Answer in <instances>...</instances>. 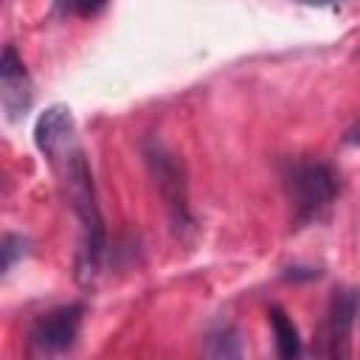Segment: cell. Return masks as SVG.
Wrapping results in <instances>:
<instances>
[{
    "label": "cell",
    "mask_w": 360,
    "mask_h": 360,
    "mask_svg": "<svg viewBox=\"0 0 360 360\" xmlns=\"http://www.w3.org/2000/svg\"><path fill=\"white\" fill-rule=\"evenodd\" d=\"M343 141L346 143H352V146H360V118L346 129V135H343Z\"/></svg>",
    "instance_id": "cell-11"
},
{
    "label": "cell",
    "mask_w": 360,
    "mask_h": 360,
    "mask_svg": "<svg viewBox=\"0 0 360 360\" xmlns=\"http://www.w3.org/2000/svg\"><path fill=\"white\" fill-rule=\"evenodd\" d=\"M270 326H273V335H276V349L281 357H298L301 354V338H298V329L295 323L287 318V312L281 307H270Z\"/></svg>",
    "instance_id": "cell-7"
},
{
    "label": "cell",
    "mask_w": 360,
    "mask_h": 360,
    "mask_svg": "<svg viewBox=\"0 0 360 360\" xmlns=\"http://www.w3.org/2000/svg\"><path fill=\"white\" fill-rule=\"evenodd\" d=\"M304 6H332V3H340V0H298Z\"/></svg>",
    "instance_id": "cell-12"
},
{
    "label": "cell",
    "mask_w": 360,
    "mask_h": 360,
    "mask_svg": "<svg viewBox=\"0 0 360 360\" xmlns=\"http://www.w3.org/2000/svg\"><path fill=\"white\" fill-rule=\"evenodd\" d=\"M143 158H146V166L155 177V186L166 202V211H169V222H172V231L177 236H183L186 231L194 228V219H191V211H188V197H186V174H183V166L180 160L155 138H149L143 143Z\"/></svg>",
    "instance_id": "cell-3"
},
{
    "label": "cell",
    "mask_w": 360,
    "mask_h": 360,
    "mask_svg": "<svg viewBox=\"0 0 360 360\" xmlns=\"http://www.w3.org/2000/svg\"><path fill=\"white\" fill-rule=\"evenodd\" d=\"M20 253H25V239L14 236V233H6V239H3V270L6 273L11 270V264H14V259Z\"/></svg>",
    "instance_id": "cell-10"
},
{
    "label": "cell",
    "mask_w": 360,
    "mask_h": 360,
    "mask_svg": "<svg viewBox=\"0 0 360 360\" xmlns=\"http://www.w3.org/2000/svg\"><path fill=\"white\" fill-rule=\"evenodd\" d=\"M281 186L298 228L321 222L340 194V177L332 163L321 158H295L284 163Z\"/></svg>",
    "instance_id": "cell-2"
},
{
    "label": "cell",
    "mask_w": 360,
    "mask_h": 360,
    "mask_svg": "<svg viewBox=\"0 0 360 360\" xmlns=\"http://www.w3.org/2000/svg\"><path fill=\"white\" fill-rule=\"evenodd\" d=\"M0 104L8 121H20L34 104V84L14 45H6L0 56Z\"/></svg>",
    "instance_id": "cell-6"
},
{
    "label": "cell",
    "mask_w": 360,
    "mask_h": 360,
    "mask_svg": "<svg viewBox=\"0 0 360 360\" xmlns=\"http://www.w3.org/2000/svg\"><path fill=\"white\" fill-rule=\"evenodd\" d=\"M107 0H53V8L59 14H73V17H90L96 14L98 8H104Z\"/></svg>",
    "instance_id": "cell-9"
},
{
    "label": "cell",
    "mask_w": 360,
    "mask_h": 360,
    "mask_svg": "<svg viewBox=\"0 0 360 360\" xmlns=\"http://www.w3.org/2000/svg\"><path fill=\"white\" fill-rule=\"evenodd\" d=\"M357 315H360V292L354 287L335 290L329 304H326V312L318 323L315 354H321V357H346Z\"/></svg>",
    "instance_id": "cell-4"
},
{
    "label": "cell",
    "mask_w": 360,
    "mask_h": 360,
    "mask_svg": "<svg viewBox=\"0 0 360 360\" xmlns=\"http://www.w3.org/2000/svg\"><path fill=\"white\" fill-rule=\"evenodd\" d=\"M82 315H84L82 304H65V307H56L51 312H42L31 323V329H28V349H31V354L51 357V354L68 352L76 343V338H79Z\"/></svg>",
    "instance_id": "cell-5"
},
{
    "label": "cell",
    "mask_w": 360,
    "mask_h": 360,
    "mask_svg": "<svg viewBox=\"0 0 360 360\" xmlns=\"http://www.w3.org/2000/svg\"><path fill=\"white\" fill-rule=\"evenodd\" d=\"M211 357H239L242 354V346H239V338H236V329L231 326H219L208 335V349H205Z\"/></svg>",
    "instance_id": "cell-8"
},
{
    "label": "cell",
    "mask_w": 360,
    "mask_h": 360,
    "mask_svg": "<svg viewBox=\"0 0 360 360\" xmlns=\"http://www.w3.org/2000/svg\"><path fill=\"white\" fill-rule=\"evenodd\" d=\"M34 143L45 155L51 169L56 172L62 197L79 219L76 281L87 287L96 281V276L101 270L104 250H107V231H104L101 208L96 200L93 172H90L87 155L76 138L70 107L51 104L34 124Z\"/></svg>",
    "instance_id": "cell-1"
}]
</instances>
